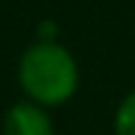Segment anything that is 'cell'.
Listing matches in <instances>:
<instances>
[{
	"instance_id": "obj_1",
	"label": "cell",
	"mask_w": 135,
	"mask_h": 135,
	"mask_svg": "<svg viewBox=\"0 0 135 135\" xmlns=\"http://www.w3.org/2000/svg\"><path fill=\"white\" fill-rule=\"evenodd\" d=\"M20 85L36 105H61L77 91V64L66 47L36 41L20 58Z\"/></svg>"
},
{
	"instance_id": "obj_2",
	"label": "cell",
	"mask_w": 135,
	"mask_h": 135,
	"mask_svg": "<svg viewBox=\"0 0 135 135\" xmlns=\"http://www.w3.org/2000/svg\"><path fill=\"white\" fill-rule=\"evenodd\" d=\"M3 135H52V121L36 102H17L8 108Z\"/></svg>"
},
{
	"instance_id": "obj_3",
	"label": "cell",
	"mask_w": 135,
	"mask_h": 135,
	"mask_svg": "<svg viewBox=\"0 0 135 135\" xmlns=\"http://www.w3.org/2000/svg\"><path fill=\"white\" fill-rule=\"evenodd\" d=\"M113 127H116V135H135V91L121 99Z\"/></svg>"
}]
</instances>
